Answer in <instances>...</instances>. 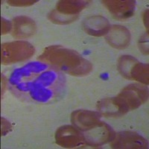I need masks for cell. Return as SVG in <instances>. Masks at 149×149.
<instances>
[{
    "mask_svg": "<svg viewBox=\"0 0 149 149\" xmlns=\"http://www.w3.org/2000/svg\"><path fill=\"white\" fill-rule=\"evenodd\" d=\"M13 92L37 102H47L61 93L64 78L58 70L42 62H34L14 72L10 78Z\"/></svg>",
    "mask_w": 149,
    "mask_h": 149,
    "instance_id": "6da1fadb",
    "label": "cell"
},
{
    "mask_svg": "<svg viewBox=\"0 0 149 149\" xmlns=\"http://www.w3.org/2000/svg\"><path fill=\"white\" fill-rule=\"evenodd\" d=\"M38 60L58 70L74 76L86 75L93 70L90 61L82 58L77 52L61 46L48 47Z\"/></svg>",
    "mask_w": 149,
    "mask_h": 149,
    "instance_id": "7a4b0ae2",
    "label": "cell"
},
{
    "mask_svg": "<svg viewBox=\"0 0 149 149\" xmlns=\"http://www.w3.org/2000/svg\"><path fill=\"white\" fill-rule=\"evenodd\" d=\"M34 54V48L26 41H14L2 46V63L11 64L26 61Z\"/></svg>",
    "mask_w": 149,
    "mask_h": 149,
    "instance_id": "3957f363",
    "label": "cell"
},
{
    "mask_svg": "<svg viewBox=\"0 0 149 149\" xmlns=\"http://www.w3.org/2000/svg\"><path fill=\"white\" fill-rule=\"evenodd\" d=\"M117 97L127 106L129 110H134L147 101L148 90L146 86L132 84L124 88Z\"/></svg>",
    "mask_w": 149,
    "mask_h": 149,
    "instance_id": "277c9868",
    "label": "cell"
},
{
    "mask_svg": "<svg viewBox=\"0 0 149 149\" xmlns=\"http://www.w3.org/2000/svg\"><path fill=\"white\" fill-rule=\"evenodd\" d=\"M81 133L85 143L91 146H102L113 140L115 136V133L111 127L103 122Z\"/></svg>",
    "mask_w": 149,
    "mask_h": 149,
    "instance_id": "5b68a950",
    "label": "cell"
},
{
    "mask_svg": "<svg viewBox=\"0 0 149 149\" xmlns=\"http://www.w3.org/2000/svg\"><path fill=\"white\" fill-rule=\"evenodd\" d=\"M111 147L120 149L148 148V142L142 136L132 131H122L115 134Z\"/></svg>",
    "mask_w": 149,
    "mask_h": 149,
    "instance_id": "8992f818",
    "label": "cell"
},
{
    "mask_svg": "<svg viewBox=\"0 0 149 149\" xmlns=\"http://www.w3.org/2000/svg\"><path fill=\"white\" fill-rule=\"evenodd\" d=\"M56 142L63 148H76L86 144L82 134L72 126L65 125L60 127L55 134Z\"/></svg>",
    "mask_w": 149,
    "mask_h": 149,
    "instance_id": "52a82bcc",
    "label": "cell"
},
{
    "mask_svg": "<svg viewBox=\"0 0 149 149\" xmlns=\"http://www.w3.org/2000/svg\"><path fill=\"white\" fill-rule=\"evenodd\" d=\"M101 114L90 110H77L72 114L71 120L74 127L82 132L98 125L101 121Z\"/></svg>",
    "mask_w": 149,
    "mask_h": 149,
    "instance_id": "ba28073f",
    "label": "cell"
},
{
    "mask_svg": "<svg viewBox=\"0 0 149 149\" xmlns=\"http://www.w3.org/2000/svg\"><path fill=\"white\" fill-rule=\"evenodd\" d=\"M97 109L101 115L105 117H120L129 111L125 104L116 98H104L98 103Z\"/></svg>",
    "mask_w": 149,
    "mask_h": 149,
    "instance_id": "9c48e42d",
    "label": "cell"
},
{
    "mask_svg": "<svg viewBox=\"0 0 149 149\" xmlns=\"http://www.w3.org/2000/svg\"><path fill=\"white\" fill-rule=\"evenodd\" d=\"M103 4L114 17L119 19H124L130 17L134 14L135 10V1L125 0H108L103 1Z\"/></svg>",
    "mask_w": 149,
    "mask_h": 149,
    "instance_id": "30bf717a",
    "label": "cell"
},
{
    "mask_svg": "<svg viewBox=\"0 0 149 149\" xmlns=\"http://www.w3.org/2000/svg\"><path fill=\"white\" fill-rule=\"evenodd\" d=\"M106 40L109 44L115 49H125L130 43V31L124 26H113L106 34Z\"/></svg>",
    "mask_w": 149,
    "mask_h": 149,
    "instance_id": "8fae6325",
    "label": "cell"
},
{
    "mask_svg": "<svg viewBox=\"0 0 149 149\" xmlns=\"http://www.w3.org/2000/svg\"><path fill=\"white\" fill-rule=\"evenodd\" d=\"M36 24L29 17L20 16L14 19L12 34L17 39H25L31 37L36 32Z\"/></svg>",
    "mask_w": 149,
    "mask_h": 149,
    "instance_id": "7c38bea8",
    "label": "cell"
},
{
    "mask_svg": "<svg viewBox=\"0 0 149 149\" xmlns=\"http://www.w3.org/2000/svg\"><path fill=\"white\" fill-rule=\"evenodd\" d=\"M110 28L109 21L102 16L96 15L86 18L84 22V29L87 34L95 37L105 35Z\"/></svg>",
    "mask_w": 149,
    "mask_h": 149,
    "instance_id": "4fadbf2b",
    "label": "cell"
},
{
    "mask_svg": "<svg viewBox=\"0 0 149 149\" xmlns=\"http://www.w3.org/2000/svg\"><path fill=\"white\" fill-rule=\"evenodd\" d=\"M88 1H60L57 5V10L66 15L76 16L89 4Z\"/></svg>",
    "mask_w": 149,
    "mask_h": 149,
    "instance_id": "5bb4252c",
    "label": "cell"
},
{
    "mask_svg": "<svg viewBox=\"0 0 149 149\" xmlns=\"http://www.w3.org/2000/svg\"><path fill=\"white\" fill-rule=\"evenodd\" d=\"M130 80H135L144 84H148V64L137 61L130 70Z\"/></svg>",
    "mask_w": 149,
    "mask_h": 149,
    "instance_id": "9a60e30c",
    "label": "cell"
},
{
    "mask_svg": "<svg viewBox=\"0 0 149 149\" xmlns=\"http://www.w3.org/2000/svg\"><path fill=\"white\" fill-rule=\"evenodd\" d=\"M137 61V60L131 56H122L120 59L119 60V63H118V68H119L121 74L125 78L130 79V70H132L134 65Z\"/></svg>",
    "mask_w": 149,
    "mask_h": 149,
    "instance_id": "2e32d148",
    "label": "cell"
},
{
    "mask_svg": "<svg viewBox=\"0 0 149 149\" xmlns=\"http://www.w3.org/2000/svg\"><path fill=\"white\" fill-rule=\"evenodd\" d=\"M78 15L76 16H70V15H66V14H61L60 12H58L57 10H54L51 12V14L49 15V19L52 22H54L56 24H68L70 22H73L77 19Z\"/></svg>",
    "mask_w": 149,
    "mask_h": 149,
    "instance_id": "e0dca14e",
    "label": "cell"
},
{
    "mask_svg": "<svg viewBox=\"0 0 149 149\" xmlns=\"http://www.w3.org/2000/svg\"><path fill=\"white\" fill-rule=\"evenodd\" d=\"M139 49L144 54H148V32L142 36L139 40Z\"/></svg>",
    "mask_w": 149,
    "mask_h": 149,
    "instance_id": "ac0fdd59",
    "label": "cell"
},
{
    "mask_svg": "<svg viewBox=\"0 0 149 149\" xmlns=\"http://www.w3.org/2000/svg\"><path fill=\"white\" fill-rule=\"evenodd\" d=\"M8 4L14 6H28L37 2V1H8Z\"/></svg>",
    "mask_w": 149,
    "mask_h": 149,
    "instance_id": "d6986e66",
    "label": "cell"
},
{
    "mask_svg": "<svg viewBox=\"0 0 149 149\" xmlns=\"http://www.w3.org/2000/svg\"><path fill=\"white\" fill-rule=\"evenodd\" d=\"M11 29V24L9 21L6 20L5 19H2V34H7Z\"/></svg>",
    "mask_w": 149,
    "mask_h": 149,
    "instance_id": "ffe728a7",
    "label": "cell"
},
{
    "mask_svg": "<svg viewBox=\"0 0 149 149\" xmlns=\"http://www.w3.org/2000/svg\"><path fill=\"white\" fill-rule=\"evenodd\" d=\"M144 22L146 27L148 28V10H146L144 14Z\"/></svg>",
    "mask_w": 149,
    "mask_h": 149,
    "instance_id": "44dd1931",
    "label": "cell"
}]
</instances>
